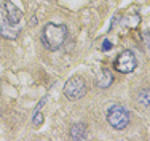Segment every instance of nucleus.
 <instances>
[{"label":"nucleus","instance_id":"2","mask_svg":"<svg viewBox=\"0 0 150 141\" xmlns=\"http://www.w3.org/2000/svg\"><path fill=\"white\" fill-rule=\"evenodd\" d=\"M107 120H109V124L112 125L113 128L123 130V128H126L128 125H129L131 115L123 106L113 104V106H110L109 111H107Z\"/></svg>","mask_w":150,"mask_h":141},{"label":"nucleus","instance_id":"11","mask_svg":"<svg viewBox=\"0 0 150 141\" xmlns=\"http://www.w3.org/2000/svg\"><path fill=\"white\" fill-rule=\"evenodd\" d=\"M144 43H145V47H147V50L150 52V29L144 32Z\"/></svg>","mask_w":150,"mask_h":141},{"label":"nucleus","instance_id":"4","mask_svg":"<svg viewBox=\"0 0 150 141\" xmlns=\"http://www.w3.org/2000/svg\"><path fill=\"white\" fill-rule=\"evenodd\" d=\"M137 66V59H136L134 53L129 50H125L123 53H120L118 58L115 61V69L121 72V74H129L133 72Z\"/></svg>","mask_w":150,"mask_h":141},{"label":"nucleus","instance_id":"7","mask_svg":"<svg viewBox=\"0 0 150 141\" xmlns=\"http://www.w3.org/2000/svg\"><path fill=\"white\" fill-rule=\"evenodd\" d=\"M70 136L74 140H85L86 138V124L83 122H77L70 127Z\"/></svg>","mask_w":150,"mask_h":141},{"label":"nucleus","instance_id":"10","mask_svg":"<svg viewBox=\"0 0 150 141\" xmlns=\"http://www.w3.org/2000/svg\"><path fill=\"white\" fill-rule=\"evenodd\" d=\"M43 124V114L40 111H34V117H32V125L34 127H40Z\"/></svg>","mask_w":150,"mask_h":141},{"label":"nucleus","instance_id":"9","mask_svg":"<svg viewBox=\"0 0 150 141\" xmlns=\"http://www.w3.org/2000/svg\"><path fill=\"white\" fill-rule=\"evenodd\" d=\"M113 82V77H112V74H110L109 71H102V74H101V79H99V87L101 88H107V87H110V84Z\"/></svg>","mask_w":150,"mask_h":141},{"label":"nucleus","instance_id":"8","mask_svg":"<svg viewBox=\"0 0 150 141\" xmlns=\"http://www.w3.org/2000/svg\"><path fill=\"white\" fill-rule=\"evenodd\" d=\"M137 103L144 107H150V88H144L137 95Z\"/></svg>","mask_w":150,"mask_h":141},{"label":"nucleus","instance_id":"1","mask_svg":"<svg viewBox=\"0 0 150 141\" xmlns=\"http://www.w3.org/2000/svg\"><path fill=\"white\" fill-rule=\"evenodd\" d=\"M67 40V26L64 24H46L42 31V42L48 50H58Z\"/></svg>","mask_w":150,"mask_h":141},{"label":"nucleus","instance_id":"6","mask_svg":"<svg viewBox=\"0 0 150 141\" xmlns=\"http://www.w3.org/2000/svg\"><path fill=\"white\" fill-rule=\"evenodd\" d=\"M3 10H5L6 19H8L11 24H15V26L19 23L21 19H23V13H21V10L18 8V6L11 2V0H6V2H3Z\"/></svg>","mask_w":150,"mask_h":141},{"label":"nucleus","instance_id":"3","mask_svg":"<svg viewBox=\"0 0 150 141\" xmlns=\"http://www.w3.org/2000/svg\"><path fill=\"white\" fill-rule=\"evenodd\" d=\"M64 95L69 99H80L86 95V84L81 77H72L64 85Z\"/></svg>","mask_w":150,"mask_h":141},{"label":"nucleus","instance_id":"13","mask_svg":"<svg viewBox=\"0 0 150 141\" xmlns=\"http://www.w3.org/2000/svg\"><path fill=\"white\" fill-rule=\"evenodd\" d=\"M46 99H48V98H46V96H45V98H42L40 101H38V106H37V107H35V111H40V109H42V107H43V106H45V103H46Z\"/></svg>","mask_w":150,"mask_h":141},{"label":"nucleus","instance_id":"12","mask_svg":"<svg viewBox=\"0 0 150 141\" xmlns=\"http://www.w3.org/2000/svg\"><path fill=\"white\" fill-rule=\"evenodd\" d=\"M112 42H110V40H107V39H105V40L104 42H102V50H104V52H109V50H112Z\"/></svg>","mask_w":150,"mask_h":141},{"label":"nucleus","instance_id":"5","mask_svg":"<svg viewBox=\"0 0 150 141\" xmlns=\"http://www.w3.org/2000/svg\"><path fill=\"white\" fill-rule=\"evenodd\" d=\"M0 35L5 39H10V40H15L18 35H19V29L15 27V24H11L6 19V16L2 11V8H0Z\"/></svg>","mask_w":150,"mask_h":141}]
</instances>
